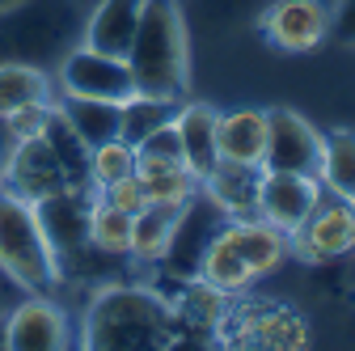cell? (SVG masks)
I'll return each mask as SVG.
<instances>
[{
  "label": "cell",
  "instance_id": "obj_1",
  "mask_svg": "<svg viewBox=\"0 0 355 351\" xmlns=\"http://www.w3.org/2000/svg\"><path fill=\"white\" fill-rule=\"evenodd\" d=\"M127 68L136 80V94L178 98L187 94V72H191V47H187V22L178 0H144L136 38L127 47Z\"/></svg>",
  "mask_w": 355,
  "mask_h": 351
},
{
  "label": "cell",
  "instance_id": "obj_2",
  "mask_svg": "<svg viewBox=\"0 0 355 351\" xmlns=\"http://www.w3.org/2000/svg\"><path fill=\"white\" fill-rule=\"evenodd\" d=\"M76 0H17L0 9V64H38L55 68L80 34Z\"/></svg>",
  "mask_w": 355,
  "mask_h": 351
},
{
  "label": "cell",
  "instance_id": "obj_3",
  "mask_svg": "<svg viewBox=\"0 0 355 351\" xmlns=\"http://www.w3.org/2000/svg\"><path fill=\"white\" fill-rule=\"evenodd\" d=\"M85 343L98 351H127V347H169L173 343V314L169 305L144 288H106L85 322Z\"/></svg>",
  "mask_w": 355,
  "mask_h": 351
},
{
  "label": "cell",
  "instance_id": "obj_4",
  "mask_svg": "<svg viewBox=\"0 0 355 351\" xmlns=\"http://www.w3.org/2000/svg\"><path fill=\"white\" fill-rule=\"evenodd\" d=\"M0 271L34 296L51 292V284L60 280L38 203L21 199L5 182H0Z\"/></svg>",
  "mask_w": 355,
  "mask_h": 351
},
{
  "label": "cell",
  "instance_id": "obj_5",
  "mask_svg": "<svg viewBox=\"0 0 355 351\" xmlns=\"http://www.w3.org/2000/svg\"><path fill=\"white\" fill-rule=\"evenodd\" d=\"M60 89L72 94V98H98V102H127L136 94V80H131V68L127 60L119 55H106V51H94V47H72L60 64Z\"/></svg>",
  "mask_w": 355,
  "mask_h": 351
},
{
  "label": "cell",
  "instance_id": "obj_6",
  "mask_svg": "<svg viewBox=\"0 0 355 351\" xmlns=\"http://www.w3.org/2000/svg\"><path fill=\"white\" fill-rule=\"evenodd\" d=\"M322 203V182L318 173H275V169H262L258 178V221L275 225L279 233H296L313 207Z\"/></svg>",
  "mask_w": 355,
  "mask_h": 351
},
{
  "label": "cell",
  "instance_id": "obj_7",
  "mask_svg": "<svg viewBox=\"0 0 355 351\" xmlns=\"http://www.w3.org/2000/svg\"><path fill=\"white\" fill-rule=\"evenodd\" d=\"M322 131L296 110H266V148L262 169L275 173H318Z\"/></svg>",
  "mask_w": 355,
  "mask_h": 351
},
{
  "label": "cell",
  "instance_id": "obj_8",
  "mask_svg": "<svg viewBox=\"0 0 355 351\" xmlns=\"http://www.w3.org/2000/svg\"><path fill=\"white\" fill-rule=\"evenodd\" d=\"M5 187L17 191V195L30 199V203H42V199H55L60 191H72L64 165L55 161L51 144L42 140V136L9 144V157H5Z\"/></svg>",
  "mask_w": 355,
  "mask_h": 351
},
{
  "label": "cell",
  "instance_id": "obj_9",
  "mask_svg": "<svg viewBox=\"0 0 355 351\" xmlns=\"http://www.w3.org/2000/svg\"><path fill=\"white\" fill-rule=\"evenodd\" d=\"M262 34L279 51H313L330 38V5L326 0H271L262 9Z\"/></svg>",
  "mask_w": 355,
  "mask_h": 351
},
{
  "label": "cell",
  "instance_id": "obj_10",
  "mask_svg": "<svg viewBox=\"0 0 355 351\" xmlns=\"http://www.w3.org/2000/svg\"><path fill=\"white\" fill-rule=\"evenodd\" d=\"M229 216L220 212L211 199L207 203H182V212H178V225H173V237L161 254V262L178 275V280H199V262H203V250L207 241L216 237V229L225 225Z\"/></svg>",
  "mask_w": 355,
  "mask_h": 351
},
{
  "label": "cell",
  "instance_id": "obj_11",
  "mask_svg": "<svg viewBox=\"0 0 355 351\" xmlns=\"http://www.w3.org/2000/svg\"><path fill=\"white\" fill-rule=\"evenodd\" d=\"M292 246L304 262H334L355 250V225H351V203L347 199H322L313 216L292 233Z\"/></svg>",
  "mask_w": 355,
  "mask_h": 351
},
{
  "label": "cell",
  "instance_id": "obj_12",
  "mask_svg": "<svg viewBox=\"0 0 355 351\" xmlns=\"http://www.w3.org/2000/svg\"><path fill=\"white\" fill-rule=\"evenodd\" d=\"M9 351H64L68 347V322L51 300H26L17 305V314L5 318Z\"/></svg>",
  "mask_w": 355,
  "mask_h": 351
},
{
  "label": "cell",
  "instance_id": "obj_13",
  "mask_svg": "<svg viewBox=\"0 0 355 351\" xmlns=\"http://www.w3.org/2000/svg\"><path fill=\"white\" fill-rule=\"evenodd\" d=\"M140 9L144 0H98L89 9L85 26H80V38L85 47L94 51H106V55H127L131 38H136V26H140Z\"/></svg>",
  "mask_w": 355,
  "mask_h": 351
},
{
  "label": "cell",
  "instance_id": "obj_14",
  "mask_svg": "<svg viewBox=\"0 0 355 351\" xmlns=\"http://www.w3.org/2000/svg\"><path fill=\"white\" fill-rule=\"evenodd\" d=\"M258 178H262V165H233V161H220L203 187L207 199L229 216V221H250L258 216Z\"/></svg>",
  "mask_w": 355,
  "mask_h": 351
},
{
  "label": "cell",
  "instance_id": "obj_15",
  "mask_svg": "<svg viewBox=\"0 0 355 351\" xmlns=\"http://www.w3.org/2000/svg\"><path fill=\"white\" fill-rule=\"evenodd\" d=\"M216 110L211 106H178L173 127L178 140H182V165L203 182L207 173L220 165V148H216Z\"/></svg>",
  "mask_w": 355,
  "mask_h": 351
},
{
  "label": "cell",
  "instance_id": "obj_16",
  "mask_svg": "<svg viewBox=\"0 0 355 351\" xmlns=\"http://www.w3.org/2000/svg\"><path fill=\"white\" fill-rule=\"evenodd\" d=\"M216 148L220 161L233 165H262L266 148V110H229L216 119Z\"/></svg>",
  "mask_w": 355,
  "mask_h": 351
},
{
  "label": "cell",
  "instance_id": "obj_17",
  "mask_svg": "<svg viewBox=\"0 0 355 351\" xmlns=\"http://www.w3.org/2000/svg\"><path fill=\"white\" fill-rule=\"evenodd\" d=\"M199 280L211 288V292H241L254 284V271H250V262L241 258L237 241H233V229L229 221L216 229V237L207 241L203 250V262H199Z\"/></svg>",
  "mask_w": 355,
  "mask_h": 351
},
{
  "label": "cell",
  "instance_id": "obj_18",
  "mask_svg": "<svg viewBox=\"0 0 355 351\" xmlns=\"http://www.w3.org/2000/svg\"><path fill=\"white\" fill-rule=\"evenodd\" d=\"M60 114L72 123V131L89 148H98L106 140H119V127H123V102H98V98L64 94L60 98Z\"/></svg>",
  "mask_w": 355,
  "mask_h": 351
},
{
  "label": "cell",
  "instance_id": "obj_19",
  "mask_svg": "<svg viewBox=\"0 0 355 351\" xmlns=\"http://www.w3.org/2000/svg\"><path fill=\"white\" fill-rule=\"evenodd\" d=\"M229 229H233V241H237L241 258L250 262L254 280L266 275V271H275L279 262H284L288 233H279L275 225H266V221H258V216H250V221H229Z\"/></svg>",
  "mask_w": 355,
  "mask_h": 351
},
{
  "label": "cell",
  "instance_id": "obj_20",
  "mask_svg": "<svg viewBox=\"0 0 355 351\" xmlns=\"http://www.w3.org/2000/svg\"><path fill=\"white\" fill-rule=\"evenodd\" d=\"M318 182L338 199H355V131L351 127H338L330 136H322Z\"/></svg>",
  "mask_w": 355,
  "mask_h": 351
},
{
  "label": "cell",
  "instance_id": "obj_21",
  "mask_svg": "<svg viewBox=\"0 0 355 351\" xmlns=\"http://www.w3.org/2000/svg\"><path fill=\"white\" fill-rule=\"evenodd\" d=\"M42 140L51 144V153H55V161L64 165V173H68V187L72 191H94V182H89V144L72 131V123L60 114V106H51V114H47V127H42Z\"/></svg>",
  "mask_w": 355,
  "mask_h": 351
},
{
  "label": "cell",
  "instance_id": "obj_22",
  "mask_svg": "<svg viewBox=\"0 0 355 351\" xmlns=\"http://www.w3.org/2000/svg\"><path fill=\"white\" fill-rule=\"evenodd\" d=\"M178 212L182 203H148L144 212H136V225H131V254L140 262H161L173 225H178Z\"/></svg>",
  "mask_w": 355,
  "mask_h": 351
},
{
  "label": "cell",
  "instance_id": "obj_23",
  "mask_svg": "<svg viewBox=\"0 0 355 351\" xmlns=\"http://www.w3.org/2000/svg\"><path fill=\"white\" fill-rule=\"evenodd\" d=\"M38 102H51L47 89V68L38 64H0V119L21 110V106H38Z\"/></svg>",
  "mask_w": 355,
  "mask_h": 351
},
{
  "label": "cell",
  "instance_id": "obj_24",
  "mask_svg": "<svg viewBox=\"0 0 355 351\" xmlns=\"http://www.w3.org/2000/svg\"><path fill=\"white\" fill-rule=\"evenodd\" d=\"M136 173L144 182L148 203H187L195 199V173L182 161H136Z\"/></svg>",
  "mask_w": 355,
  "mask_h": 351
},
{
  "label": "cell",
  "instance_id": "obj_25",
  "mask_svg": "<svg viewBox=\"0 0 355 351\" xmlns=\"http://www.w3.org/2000/svg\"><path fill=\"white\" fill-rule=\"evenodd\" d=\"M178 114V98H157V94H131L123 102V127H119V140H127L131 148H136L144 136H153V131L161 123H169Z\"/></svg>",
  "mask_w": 355,
  "mask_h": 351
},
{
  "label": "cell",
  "instance_id": "obj_26",
  "mask_svg": "<svg viewBox=\"0 0 355 351\" xmlns=\"http://www.w3.org/2000/svg\"><path fill=\"white\" fill-rule=\"evenodd\" d=\"M131 225L136 216L110 207L102 195L89 203V246L98 254H131Z\"/></svg>",
  "mask_w": 355,
  "mask_h": 351
},
{
  "label": "cell",
  "instance_id": "obj_27",
  "mask_svg": "<svg viewBox=\"0 0 355 351\" xmlns=\"http://www.w3.org/2000/svg\"><path fill=\"white\" fill-rule=\"evenodd\" d=\"M123 173H136V148L127 140H106L98 148H89V182H94V191L110 187Z\"/></svg>",
  "mask_w": 355,
  "mask_h": 351
},
{
  "label": "cell",
  "instance_id": "obj_28",
  "mask_svg": "<svg viewBox=\"0 0 355 351\" xmlns=\"http://www.w3.org/2000/svg\"><path fill=\"white\" fill-rule=\"evenodd\" d=\"M47 114H51V102L21 106V110H13V114L0 119V127H5L9 144H17V140H34V136H42V127H47Z\"/></svg>",
  "mask_w": 355,
  "mask_h": 351
},
{
  "label": "cell",
  "instance_id": "obj_29",
  "mask_svg": "<svg viewBox=\"0 0 355 351\" xmlns=\"http://www.w3.org/2000/svg\"><path fill=\"white\" fill-rule=\"evenodd\" d=\"M110 207H119V212H144L148 207V195H144V182H140V173H123V178H114L110 187H102L98 191Z\"/></svg>",
  "mask_w": 355,
  "mask_h": 351
},
{
  "label": "cell",
  "instance_id": "obj_30",
  "mask_svg": "<svg viewBox=\"0 0 355 351\" xmlns=\"http://www.w3.org/2000/svg\"><path fill=\"white\" fill-rule=\"evenodd\" d=\"M330 34L355 47V0H334L330 5Z\"/></svg>",
  "mask_w": 355,
  "mask_h": 351
},
{
  "label": "cell",
  "instance_id": "obj_31",
  "mask_svg": "<svg viewBox=\"0 0 355 351\" xmlns=\"http://www.w3.org/2000/svg\"><path fill=\"white\" fill-rule=\"evenodd\" d=\"M5 157H9V136H5V127H0V182H5Z\"/></svg>",
  "mask_w": 355,
  "mask_h": 351
},
{
  "label": "cell",
  "instance_id": "obj_32",
  "mask_svg": "<svg viewBox=\"0 0 355 351\" xmlns=\"http://www.w3.org/2000/svg\"><path fill=\"white\" fill-rule=\"evenodd\" d=\"M0 351H9V334H5V318H0Z\"/></svg>",
  "mask_w": 355,
  "mask_h": 351
},
{
  "label": "cell",
  "instance_id": "obj_33",
  "mask_svg": "<svg viewBox=\"0 0 355 351\" xmlns=\"http://www.w3.org/2000/svg\"><path fill=\"white\" fill-rule=\"evenodd\" d=\"M347 203H351V225H355V199H347Z\"/></svg>",
  "mask_w": 355,
  "mask_h": 351
},
{
  "label": "cell",
  "instance_id": "obj_34",
  "mask_svg": "<svg viewBox=\"0 0 355 351\" xmlns=\"http://www.w3.org/2000/svg\"><path fill=\"white\" fill-rule=\"evenodd\" d=\"M9 5H17V0H0V9H9Z\"/></svg>",
  "mask_w": 355,
  "mask_h": 351
}]
</instances>
